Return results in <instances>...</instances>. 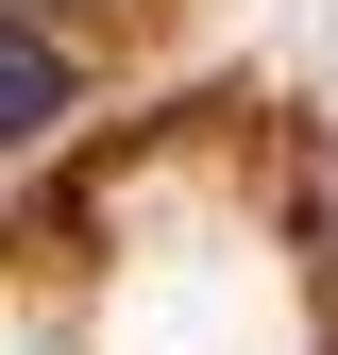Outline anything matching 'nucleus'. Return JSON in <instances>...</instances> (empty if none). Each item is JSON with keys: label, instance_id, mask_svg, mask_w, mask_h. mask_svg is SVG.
I'll return each instance as SVG.
<instances>
[{"label": "nucleus", "instance_id": "obj_1", "mask_svg": "<svg viewBox=\"0 0 338 355\" xmlns=\"http://www.w3.org/2000/svg\"><path fill=\"white\" fill-rule=\"evenodd\" d=\"M68 102H84V68H68V51H51L34 17H0V153H34V136H51Z\"/></svg>", "mask_w": 338, "mask_h": 355}]
</instances>
